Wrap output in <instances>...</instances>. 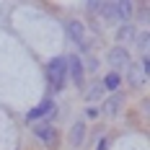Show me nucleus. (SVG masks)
I'll list each match as a JSON object with an SVG mask.
<instances>
[{
	"mask_svg": "<svg viewBox=\"0 0 150 150\" xmlns=\"http://www.w3.org/2000/svg\"><path fill=\"white\" fill-rule=\"evenodd\" d=\"M135 11V5L129 0H119V3H101L98 8V16H104L109 21H127Z\"/></svg>",
	"mask_w": 150,
	"mask_h": 150,
	"instance_id": "obj_1",
	"label": "nucleus"
},
{
	"mask_svg": "<svg viewBox=\"0 0 150 150\" xmlns=\"http://www.w3.org/2000/svg\"><path fill=\"white\" fill-rule=\"evenodd\" d=\"M65 78H67V62H65V57L49 60V65H47V80H49L52 91L65 88Z\"/></svg>",
	"mask_w": 150,
	"mask_h": 150,
	"instance_id": "obj_2",
	"label": "nucleus"
},
{
	"mask_svg": "<svg viewBox=\"0 0 150 150\" xmlns=\"http://www.w3.org/2000/svg\"><path fill=\"white\" fill-rule=\"evenodd\" d=\"M109 65H111V73H117L122 67H129V52L124 47H111L109 52Z\"/></svg>",
	"mask_w": 150,
	"mask_h": 150,
	"instance_id": "obj_3",
	"label": "nucleus"
},
{
	"mask_svg": "<svg viewBox=\"0 0 150 150\" xmlns=\"http://www.w3.org/2000/svg\"><path fill=\"white\" fill-rule=\"evenodd\" d=\"M67 34H70V39H73L83 52H88V49H91L88 42H86V29H83L80 21H70V23H67Z\"/></svg>",
	"mask_w": 150,
	"mask_h": 150,
	"instance_id": "obj_4",
	"label": "nucleus"
},
{
	"mask_svg": "<svg viewBox=\"0 0 150 150\" xmlns=\"http://www.w3.org/2000/svg\"><path fill=\"white\" fill-rule=\"evenodd\" d=\"M54 114V101H42L39 106H34V109H29L26 111V119L29 122H36V119H42V117H52Z\"/></svg>",
	"mask_w": 150,
	"mask_h": 150,
	"instance_id": "obj_5",
	"label": "nucleus"
},
{
	"mask_svg": "<svg viewBox=\"0 0 150 150\" xmlns=\"http://www.w3.org/2000/svg\"><path fill=\"white\" fill-rule=\"evenodd\" d=\"M67 62V75H70V78H73V83L75 86H80V83H83V62L78 60V57H70V60H65Z\"/></svg>",
	"mask_w": 150,
	"mask_h": 150,
	"instance_id": "obj_6",
	"label": "nucleus"
},
{
	"mask_svg": "<svg viewBox=\"0 0 150 150\" xmlns=\"http://www.w3.org/2000/svg\"><path fill=\"white\" fill-rule=\"evenodd\" d=\"M34 135H36V140H42L44 145H52V142L57 140V132H54L49 124H36V127H34Z\"/></svg>",
	"mask_w": 150,
	"mask_h": 150,
	"instance_id": "obj_7",
	"label": "nucleus"
},
{
	"mask_svg": "<svg viewBox=\"0 0 150 150\" xmlns=\"http://www.w3.org/2000/svg\"><path fill=\"white\" fill-rule=\"evenodd\" d=\"M127 78H129L132 88H142V86H145V80H148V73H145L142 67H137V65H129V73H127Z\"/></svg>",
	"mask_w": 150,
	"mask_h": 150,
	"instance_id": "obj_8",
	"label": "nucleus"
},
{
	"mask_svg": "<svg viewBox=\"0 0 150 150\" xmlns=\"http://www.w3.org/2000/svg\"><path fill=\"white\" fill-rule=\"evenodd\" d=\"M83 135H86V124H83V122H75L73 129H70V145L78 148V145L83 142Z\"/></svg>",
	"mask_w": 150,
	"mask_h": 150,
	"instance_id": "obj_9",
	"label": "nucleus"
},
{
	"mask_svg": "<svg viewBox=\"0 0 150 150\" xmlns=\"http://www.w3.org/2000/svg\"><path fill=\"white\" fill-rule=\"evenodd\" d=\"M119 109H122V96H119V93H114V96L106 101L104 111L109 114V117H117V114H119Z\"/></svg>",
	"mask_w": 150,
	"mask_h": 150,
	"instance_id": "obj_10",
	"label": "nucleus"
},
{
	"mask_svg": "<svg viewBox=\"0 0 150 150\" xmlns=\"http://www.w3.org/2000/svg\"><path fill=\"white\" fill-rule=\"evenodd\" d=\"M119 83H122L119 73H109V75L104 78V83H101V86H104L106 91H111V93H117V88H119Z\"/></svg>",
	"mask_w": 150,
	"mask_h": 150,
	"instance_id": "obj_11",
	"label": "nucleus"
},
{
	"mask_svg": "<svg viewBox=\"0 0 150 150\" xmlns=\"http://www.w3.org/2000/svg\"><path fill=\"white\" fill-rule=\"evenodd\" d=\"M101 93H104V86H101V83H96V86H91V91L86 93V98H88V101H96Z\"/></svg>",
	"mask_w": 150,
	"mask_h": 150,
	"instance_id": "obj_12",
	"label": "nucleus"
},
{
	"mask_svg": "<svg viewBox=\"0 0 150 150\" xmlns=\"http://www.w3.org/2000/svg\"><path fill=\"white\" fill-rule=\"evenodd\" d=\"M148 42H150L148 31H142V34L137 36V44H140V49H142V57H148Z\"/></svg>",
	"mask_w": 150,
	"mask_h": 150,
	"instance_id": "obj_13",
	"label": "nucleus"
},
{
	"mask_svg": "<svg viewBox=\"0 0 150 150\" xmlns=\"http://www.w3.org/2000/svg\"><path fill=\"white\" fill-rule=\"evenodd\" d=\"M127 36H135V29H129V26H124L119 31V39H127Z\"/></svg>",
	"mask_w": 150,
	"mask_h": 150,
	"instance_id": "obj_14",
	"label": "nucleus"
},
{
	"mask_svg": "<svg viewBox=\"0 0 150 150\" xmlns=\"http://www.w3.org/2000/svg\"><path fill=\"white\" fill-rule=\"evenodd\" d=\"M86 117H88V119H96V117H98V109L88 106V109H86Z\"/></svg>",
	"mask_w": 150,
	"mask_h": 150,
	"instance_id": "obj_15",
	"label": "nucleus"
},
{
	"mask_svg": "<svg viewBox=\"0 0 150 150\" xmlns=\"http://www.w3.org/2000/svg\"><path fill=\"white\" fill-rule=\"evenodd\" d=\"M109 148V140H101V142H98V150H106Z\"/></svg>",
	"mask_w": 150,
	"mask_h": 150,
	"instance_id": "obj_16",
	"label": "nucleus"
}]
</instances>
